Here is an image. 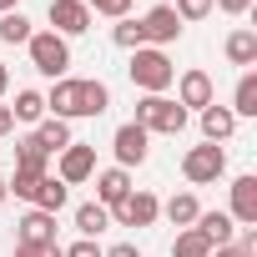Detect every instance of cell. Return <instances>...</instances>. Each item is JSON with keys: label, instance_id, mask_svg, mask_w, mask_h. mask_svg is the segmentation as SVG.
I'll list each match as a JSON object with an SVG mask.
<instances>
[{"label": "cell", "instance_id": "9", "mask_svg": "<svg viewBox=\"0 0 257 257\" xmlns=\"http://www.w3.org/2000/svg\"><path fill=\"white\" fill-rule=\"evenodd\" d=\"M177 36H182V21H177L172 6H152V11L142 16V41H147V46L162 51V46H172Z\"/></svg>", "mask_w": 257, "mask_h": 257}, {"label": "cell", "instance_id": "25", "mask_svg": "<svg viewBox=\"0 0 257 257\" xmlns=\"http://www.w3.org/2000/svg\"><path fill=\"white\" fill-rule=\"evenodd\" d=\"M162 212H167V222H172V227H192L202 207H197V197H192V192H177V197H172Z\"/></svg>", "mask_w": 257, "mask_h": 257}, {"label": "cell", "instance_id": "2", "mask_svg": "<svg viewBox=\"0 0 257 257\" xmlns=\"http://www.w3.org/2000/svg\"><path fill=\"white\" fill-rule=\"evenodd\" d=\"M137 126L142 132H157V137H182L187 132V111L172 96H142L137 101Z\"/></svg>", "mask_w": 257, "mask_h": 257}, {"label": "cell", "instance_id": "29", "mask_svg": "<svg viewBox=\"0 0 257 257\" xmlns=\"http://www.w3.org/2000/svg\"><path fill=\"white\" fill-rule=\"evenodd\" d=\"M172 11H177L182 26H192V21H207L212 16V0H172Z\"/></svg>", "mask_w": 257, "mask_h": 257}, {"label": "cell", "instance_id": "27", "mask_svg": "<svg viewBox=\"0 0 257 257\" xmlns=\"http://www.w3.org/2000/svg\"><path fill=\"white\" fill-rule=\"evenodd\" d=\"M36 31H31V21L21 16V11H11V16H0V41L6 46H26Z\"/></svg>", "mask_w": 257, "mask_h": 257}, {"label": "cell", "instance_id": "8", "mask_svg": "<svg viewBox=\"0 0 257 257\" xmlns=\"http://www.w3.org/2000/svg\"><path fill=\"white\" fill-rule=\"evenodd\" d=\"M172 86H177V106H182V111H202V106L217 101V86H212L207 71H182Z\"/></svg>", "mask_w": 257, "mask_h": 257}, {"label": "cell", "instance_id": "6", "mask_svg": "<svg viewBox=\"0 0 257 257\" xmlns=\"http://www.w3.org/2000/svg\"><path fill=\"white\" fill-rule=\"evenodd\" d=\"M56 177H61L66 187H81V182H91V177H96V147H86V142H71V147L56 157Z\"/></svg>", "mask_w": 257, "mask_h": 257}, {"label": "cell", "instance_id": "14", "mask_svg": "<svg viewBox=\"0 0 257 257\" xmlns=\"http://www.w3.org/2000/svg\"><path fill=\"white\" fill-rule=\"evenodd\" d=\"M16 242H26V247H51V242H56V217L31 207V212L16 222Z\"/></svg>", "mask_w": 257, "mask_h": 257}, {"label": "cell", "instance_id": "32", "mask_svg": "<svg viewBox=\"0 0 257 257\" xmlns=\"http://www.w3.org/2000/svg\"><path fill=\"white\" fill-rule=\"evenodd\" d=\"M66 257H101V247H96V237H81V242L66 247Z\"/></svg>", "mask_w": 257, "mask_h": 257}, {"label": "cell", "instance_id": "39", "mask_svg": "<svg viewBox=\"0 0 257 257\" xmlns=\"http://www.w3.org/2000/svg\"><path fill=\"white\" fill-rule=\"evenodd\" d=\"M6 197H11V192H6V177H0V202H6Z\"/></svg>", "mask_w": 257, "mask_h": 257}, {"label": "cell", "instance_id": "16", "mask_svg": "<svg viewBox=\"0 0 257 257\" xmlns=\"http://www.w3.org/2000/svg\"><path fill=\"white\" fill-rule=\"evenodd\" d=\"M212 247H227V242H237V222L227 217V212H197V222H192Z\"/></svg>", "mask_w": 257, "mask_h": 257}, {"label": "cell", "instance_id": "11", "mask_svg": "<svg viewBox=\"0 0 257 257\" xmlns=\"http://www.w3.org/2000/svg\"><path fill=\"white\" fill-rule=\"evenodd\" d=\"M126 197H132V172H126V167H106V172H96V202H101L106 212H116Z\"/></svg>", "mask_w": 257, "mask_h": 257}, {"label": "cell", "instance_id": "18", "mask_svg": "<svg viewBox=\"0 0 257 257\" xmlns=\"http://www.w3.org/2000/svg\"><path fill=\"white\" fill-rule=\"evenodd\" d=\"M66 197H71V187H66L61 177H51V172H46V177L36 182V197H31V207H36V212H51V217H56V212L66 207Z\"/></svg>", "mask_w": 257, "mask_h": 257}, {"label": "cell", "instance_id": "36", "mask_svg": "<svg viewBox=\"0 0 257 257\" xmlns=\"http://www.w3.org/2000/svg\"><path fill=\"white\" fill-rule=\"evenodd\" d=\"M212 257H252V252H242L237 242H227V247H212Z\"/></svg>", "mask_w": 257, "mask_h": 257}, {"label": "cell", "instance_id": "21", "mask_svg": "<svg viewBox=\"0 0 257 257\" xmlns=\"http://www.w3.org/2000/svg\"><path fill=\"white\" fill-rule=\"evenodd\" d=\"M237 121L242 116H257V71H242L237 76V91H232V106H227Z\"/></svg>", "mask_w": 257, "mask_h": 257}, {"label": "cell", "instance_id": "4", "mask_svg": "<svg viewBox=\"0 0 257 257\" xmlns=\"http://www.w3.org/2000/svg\"><path fill=\"white\" fill-rule=\"evenodd\" d=\"M182 177H187L192 187H207V182L227 177V152H222L217 142H202V147H192V152L182 157Z\"/></svg>", "mask_w": 257, "mask_h": 257}, {"label": "cell", "instance_id": "30", "mask_svg": "<svg viewBox=\"0 0 257 257\" xmlns=\"http://www.w3.org/2000/svg\"><path fill=\"white\" fill-rule=\"evenodd\" d=\"M86 6H91V16H111V21L132 16V0H86Z\"/></svg>", "mask_w": 257, "mask_h": 257}, {"label": "cell", "instance_id": "33", "mask_svg": "<svg viewBox=\"0 0 257 257\" xmlns=\"http://www.w3.org/2000/svg\"><path fill=\"white\" fill-rule=\"evenodd\" d=\"M217 11H227V16H247L252 11V0H212Z\"/></svg>", "mask_w": 257, "mask_h": 257}, {"label": "cell", "instance_id": "7", "mask_svg": "<svg viewBox=\"0 0 257 257\" xmlns=\"http://www.w3.org/2000/svg\"><path fill=\"white\" fill-rule=\"evenodd\" d=\"M51 31L61 36V41H71V36H86L91 31V6L86 0H51Z\"/></svg>", "mask_w": 257, "mask_h": 257}, {"label": "cell", "instance_id": "10", "mask_svg": "<svg viewBox=\"0 0 257 257\" xmlns=\"http://www.w3.org/2000/svg\"><path fill=\"white\" fill-rule=\"evenodd\" d=\"M157 217H162V202L152 192H137V187H132V197L111 212V222H121V227H152Z\"/></svg>", "mask_w": 257, "mask_h": 257}, {"label": "cell", "instance_id": "34", "mask_svg": "<svg viewBox=\"0 0 257 257\" xmlns=\"http://www.w3.org/2000/svg\"><path fill=\"white\" fill-rule=\"evenodd\" d=\"M101 257H142V247H137V242H116V247H106Z\"/></svg>", "mask_w": 257, "mask_h": 257}, {"label": "cell", "instance_id": "19", "mask_svg": "<svg viewBox=\"0 0 257 257\" xmlns=\"http://www.w3.org/2000/svg\"><path fill=\"white\" fill-rule=\"evenodd\" d=\"M222 51H227V61H232V66L252 71V66H257V31H247V26H242V31H232Z\"/></svg>", "mask_w": 257, "mask_h": 257}, {"label": "cell", "instance_id": "28", "mask_svg": "<svg viewBox=\"0 0 257 257\" xmlns=\"http://www.w3.org/2000/svg\"><path fill=\"white\" fill-rule=\"evenodd\" d=\"M111 41L121 46V51H142L147 41H142V21H132V16H121L116 26H111Z\"/></svg>", "mask_w": 257, "mask_h": 257}, {"label": "cell", "instance_id": "1", "mask_svg": "<svg viewBox=\"0 0 257 257\" xmlns=\"http://www.w3.org/2000/svg\"><path fill=\"white\" fill-rule=\"evenodd\" d=\"M126 76H132V86H137L142 96H167V86L177 81V66H172L167 51L142 46V51H132V66H126Z\"/></svg>", "mask_w": 257, "mask_h": 257}, {"label": "cell", "instance_id": "12", "mask_svg": "<svg viewBox=\"0 0 257 257\" xmlns=\"http://www.w3.org/2000/svg\"><path fill=\"white\" fill-rule=\"evenodd\" d=\"M46 111L61 116V121H76V116H81V81H76V76H61V81L51 86V96H46Z\"/></svg>", "mask_w": 257, "mask_h": 257}, {"label": "cell", "instance_id": "31", "mask_svg": "<svg viewBox=\"0 0 257 257\" xmlns=\"http://www.w3.org/2000/svg\"><path fill=\"white\" fill-rule=\"evenodd\" d=\"M16 257H66V247H61V242H51V247H26V242H16Z\"/></svg>", "mask_w": 257, "mask_h": 257}, {"label": "cell", "instance_id": "20", "mask_svg": "<svg viewBox=\"0 0 257 257\" xmlns=\"http://www.w3.org/2000/svg\"><path fill=\"white\" fill-rule=\"evenodd\" d=\"M36 142H41L51 157H61V152L76 142V137H71V121H61V116H46V121L36 126Z\"/></svg>", "mask_w": 257, "mask_h": 257}, {"label": "cell", "instance_id": "5", "mask_svg": "<svg viewBox=\"0 0 257 257\" xmlns=\"http://www.w3.org/2000/svg\"><path fill=\"white\" fill-rule=\"evenodd\" d=\"M111 152H116V167H142L147 162V152H152V132H142L137 121H121L116 126V137H111Z\"/></svg>", "mask_w": 257, "mask_h": 257}, {"label": "cell", "instance_id": "24", "mask_svg": "<svg viewBox=\"0 0 257 257\" xmlns=\"http://www.w3.org/2000/svg\"><path fill=\"white\" fill-rule=\"evenodd\" d=\"M111 106V86L106 81H81V116H106Z\"/></svg>", "mask_w": 257, "mask_h": 257}, {"label": "cell", "instance_id": "38", "mask_svg": "<svg viewBox=\"0 0 257 257\" xmlns=\"http://www.w3.org/2000/svg\"><path fill=\"white\" fill-rule=\"evenodd\" d=\"M11 11H21V0H0V16H11Z\"/></svg>", "mask_w": 257, "mask_h": 257}, {"label": "cell", "instance_id": "35", "mask_svg": "<svg viewBox=\"0 0 257 257\" xmlns=\"http://www.w3.org/2000/svg\"><path fill=\"white\" fill-rule=\"evenodd\" d=\"M11 132H16V116H11L6 101H0V137H11Z\"/></svg>", "mask_w": 257, "mask_h": 257}, {"label": "cell", "instance_id": "13", "mask_svg": "<svg viewBox=\"0 0 257 257\" xmlns=\"http://www.w3.org/2000/svg\"><path fill=\"white\" fill-rule=\"evenodd\" d=\"M237 227H257V177H237L232 182V212H227Z\"/></svg>", "mask_w": 257, "mask_h": 257}, {"label": "cell", "instance_id": "37", "mask_svg": "<svg viewBox=\"0 0 257 257\" xmlns=\"http://www.w3.org/2000/svg\"><path fill=\"white\" fill-rule=\"evenodd\" d=\"M11 91V71H6V61H0V96Z\"/></svg>", "mask_w": 257, "mask_h": 257}, {"label": "cell", "instance_id": "3", "mask_svg": "<svg viewBox=\"0 0 257 257\" xmlns=\"http://www.w3.org/2000/svg\"><path fill=\"white\" fill-rule=\"evenodd\" d=\"M26 51H31V66H36L41 76H51V81H61V76L71 71V46H66L56 31H36V36L26 41Z\"/></svg>", "mask_w": 257, "mask_h": 257}, {"label": "cell", "instance_id": "23", "mask_svg": "<svg viewBox=\"0 0 257 257\" xmlns=\"http://www.w3.org/2000/svg\"><path fill=\"white\" fill-rule=\"evenodd\" d=\"M106 227H111V212H106L101 202H81V207H76V232H81V237H101Z\"/></svg>", "mask_w": 257, "mask_h": 257}, {"label": "cell", "instance_id": "17", "mask_svg": "<svg viewBox=\"0 0 257 257\" xmlns=\"http://www.w3.org/2000/svg\"><path fill=\"white\" fill-rule=\"evenodd\" d=\"M197 116H202V137H207V142H217V147L237 132V116H232L227 106H217V101H212V106H202Z\"/></svg>", "mask_w": 257, "mask_h": 257}, {"label": "cell", "instance_id": "22", "mask_svg": "<svg viewBox=\"0 0 257 257\" xmlns=\"http://www.w3.org/2000/svg\"><path fill=\"white\" fill-rule=\"evenodd\" d=\"M11 116H16V121H26V126H41V121H46V96H41V91H31V86H26V91H16Z\"/></svg>", "mask_w": 257, "mask_h": 257}, {"label": "cell", "instance_id": "26", "mask_svg": "<svg viewBox=\"0 0 257 257\" xmlns=\"http://www.w3.org/2000/svg\"><path fill=\"white\" fill-rule=\"evenodd\" d=\"M172 257H212V242H207L197 227H182L177 242H172Z\"/></svg>", "mask_w": 257, "mask_h": 257}, {"label": "cell", "instance_id": "15", "mask_svg": "<svg viewBox=\"0 0 257 257\" xmlns=\"http://www.w3.org/2000/svg\"><path fill=\"white\" fill-rule=\"evenodd\" d=\"M16 172H31V177H46L51 172V152L36 142V132L16 142Z\"/></svg>", "mask_w": 257, "mask_h": 257}, {"label": "cell", "instance_id": "40", "mask_svg": "<svg viewBox=\"0 0 257 257\" xmlns=\"http://www.w3.org/2000/svg\"><path fill=\"white\" fill-rule=\"evenodd\" d=\"M157 6H172V0H157Z\"/></svg>", "mask_w": 257, "mask_h": 257}]
</instances>
